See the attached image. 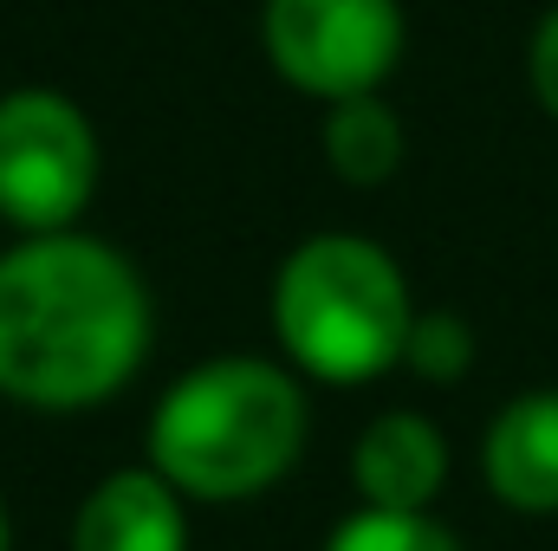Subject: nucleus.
Instances as JSON below:
<instances>
[{"instance_id": "nucleus-5", "label": "nucleus", "mask_w": 558, "mask_h": 551, "mask_svg": "<svg viewBox=\"0 0 558 551\" xmlns=\"http://www.w3.org/2000/svg\"><path fill=\"white\" fill-rule=\"evenodd\" d=\"M403 0H267L260 46L267 65L325 111L384 91L403 59Z\"/></svg>"}, {"instance_id": "nucleus-8", "label": "nucleus", "mask_w": 558, "mask_h": 551, "mask_svg": "<svg viewBox=\"0 0 558 551\" xmlns=\"http://www.w3.org/2000/svg\"><path fill=\"white\" fill-rule=\"evenodd\" d=\"M481 474L500 506L558 513V390H526L494 415L481 441Z\"/></svg>"}, {"instance_id": "nucleus-4", "label": "nucleus", "mask_w": 558, "mask_h": 551, "mask_svg": "<svg viewBox=\"0 0 558 551\" xmlns=\"http://www.w3.org/2000/svg\"><path fill=\"white\" fill-rule=\"evenodd\" d=\"M105 149L92 118L46 85L0 98V221L20 234H72L98 195Z\"/></svg>"}, {"instance_id": "nucleus-12", "label": "nucleus", "mask_w": 558, "mask_h": 551, "mask_svg": "<svg viewBox=\"0 0 558 551\" xmlns=\"http://www.w3.org/2000/svg\"><path fill=\"white\" fill-rule=\"evenodd\" d=\"M526 78H533V98L546 105V118H558V7L533 26V52H526Z\"/></svg>"}, {"instance_id": "nucleus-13", "label": "nucleus", "mask_w": 558, "mask_h": 551, "mask_svg": "<svg viewBox=\"0 0 558 551\" xmlns=\"http://www.w3.org/2000/svg\"><path fill=\"white\" fill-rule=\"evenodd\" d=\"M0 551H13V526H7V500H0Z\"/></svg>"}, {"instance_id": "nucleus-10", "label": "nucleus", "mask_w": 558, "mask_h": 551, "mask_svg": "<svg viewBox=\"0 0 558 551\" xmlns=\"http://www.w3.org/2000/svg\"><path fill=\"white\" fill-rule=\"evenodd\" d=\"M325 551H461V546L428 513H377V506H357L351 519H338V532L325 539Z\"/></svg>"}, {"instance_id": "nucleus-6", "label": "nucleus", "mask_w": 558, "mask_h": 551, "mask_svg": "<svg viewBox=\"0 0 558 551\" xmlns=\"http://www.w3.org/2000/svg\"><path fill=\"white\" fill-rule=\"evenodd\" d=\"M72 551H189V500L156 467H118L78 500Z\"/></svg>"}, {"instance_id": "nucleus-7", "label": "nucleus", "mask_w": 558, "mask_h": 551, "mask_svg": "<svg viewBox=\"0 0 558 551\" xmlns=\"http://www.w3.org/2000/svg\"><path fill=\"white\" fill-rule=\"evenodd\" d=\"M351 480L377 513H428L448 480V441L416 409L377 415L351 448Z\"/></svg>"}, {"instance_id": "nucleus-9", "label": "nucleus", "mask_w": 558, "mask_h": 551, "mask_svg": "<svg viewBox=\"0 0 558 551\" xmlns=\"http://www.w3.org/2000/svg\"><path fill=\"white\" fill-rule=\"evenodd\" d=\"M410 156V137H403V118L390 111L384 91L371 98H344L325 111V162L338 182L351 188H384Z\"/></svg>"}, {"instance_id": "nucleus-2", "label": "nucleus", "mask_w": 558, "mask_h": 551, "mask_svg": "<svg viewBox=\"0 0 558 551\" xmlns=\"http://www.w3.org/2000/svg\"><path fill=\"white\" fill-rule=\"evenodd\" d=\"M305 428L312 409L292 364L208 357L156 396L143 467H156L182 500L241 506L292 474V461L305 454Z\"/></svg>"}, {"instance_id": "nucleus-1", "label": "nucleus", "mask_w": 558, "mask_h": 551, "mask_svg": "<svg viewBox=\"0 0 558 551\" xmlns=\"http://www.w3.org/2000/svg\"><path fill=\"white\" fill-rule=\"evenodd\" d=\"M156 338L143 273L98 234H26L0 254V403L78 415L137 383Z\"/></svg>"}, {"instance_id": "nucleus-11", "label": "nucleus", "mask_w": 558, "mask_h": 551, "mask_svg": "<svg viewBox=\"0 0 558 551\" xmlns=\"http://www.w3.org/2000/svg\"><path fill=\"white\" fill-rule=\"evenodd\" d=\"M403 364L416 370L422 383H454L468 377L474 364V331L461 311H416L410 325V344H403Z\"/></svg>"}, {"instance_id": "nucleus-3", "label": "nucleus", "mask_w": 558, "mask_h": 551, "mask_svg": "<svg viewBox=\"0 0 558 551\" xmlns=\"http://www.w3.org/2000/svg\"><path fill=\"white\" fill-rule=\"evenodd\" d=\"M410 325V279L364 234H312L279 260L274 338L312 383H371L397 370Z\"/></svg>"}]
</instances>
